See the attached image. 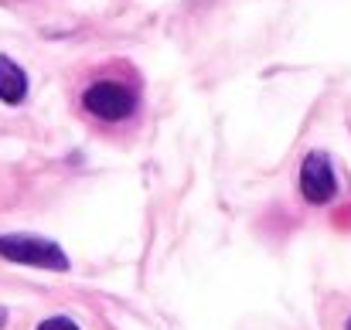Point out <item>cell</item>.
I'll list each match as a JSON object with an SVG mask.
<instances>
[{"instance_id": "obj_7", "label": "cell", "mask_w": 351, "mask_h": 330, "mask_svg": "<svg viewBox=\"0 0 351 330\" xmlns=\"http://www.w3.org/2000/svg\"><path fill=\"white\" fill-rule=\"evenodd\" d=\"M345 330H351V317H348V320H345Z\"/></svg>"}, {"instance_id": "obj_2", "label": "cell", "mask_w": 351, "mask_h": 330, "mask_svg": "<svg viewBox=\"0 0 351 330\" xmlns=\"http://www.w3.org/2000/svg\"><path fill=\"white\" fill-rule=\"evenodd\" d=\"M82 106L89 116L103 119V123H123L130 119L136 110V92L126 86V82H113V79H103V82H93L86 92H82Z\"/></svg>"}, {"instance_id": "obj_3", "label": "cell", "mask_w": 351, "mask_h": 330, "mask_svg": "<svg viewBox=\"0 0 351 330\" xmlns=\"http://www.w3.org/2000/svg\"><path fill=\"white\" fill-rule=\"evenodd\" d=\"M300 194L311 201V205H328L335 201L338 194V174H335V164L328 153H307L304 164H300Z\"/></svg>"}, {"instance_id": "obj_6", "label": "cell", "mask_w": 351, "mask_h": 330, "mask_svg": "<svg viewBox=\"0 0 351 330\" xmlns=\"http://www.w3.org/2000/svg\"><path fill=\"white\" fill-rule=\"evenodd\" d=\"M3 324H7V310L0 307V327H3Z\"/></svg>"}, {"instance_id": "obj_1", "label": "cell", "mask_w": 351, "mask_h": 330, "mask_svg": "<svg viewBox=\"0 0 351 330\" xmlns=\"http://www.w3.org/2000/svg\"><path fill=\"white\" fill-rule=\"evenodd\" d=\"M0 259L31 266V269H48V272H69V255L55 238L31 235V231H3L0 235Z\"/></svg>"}, {"instance_id": "obj_5", "label": "cell", "mask_w": 351, "mask_h": 330, "mask_svg": "<svg viewBox=\"0 0 351 330\" xmlns=\"http://www.w3.org/2000/svg\"><path fill=\"white\" fill-rule=\"evenodd\" d=\"M38 330H82L72 317H48V320H41Z\"/></svg>"}, {"instance_id": "obj_4", "label": "cell", "mask_w": 351, "mask_h": 330, "mask_svg": "<svg viewBox=\"0 0 351 330\" xmlns=\"http://www.w3.org/2000/svg\"><path fill=\"white\" fill-rule=\"evenodd\" d=\"M24 99H27V72L14 58L0 55V103L3 106H21Z\"/></svg>"}]
</instances>
